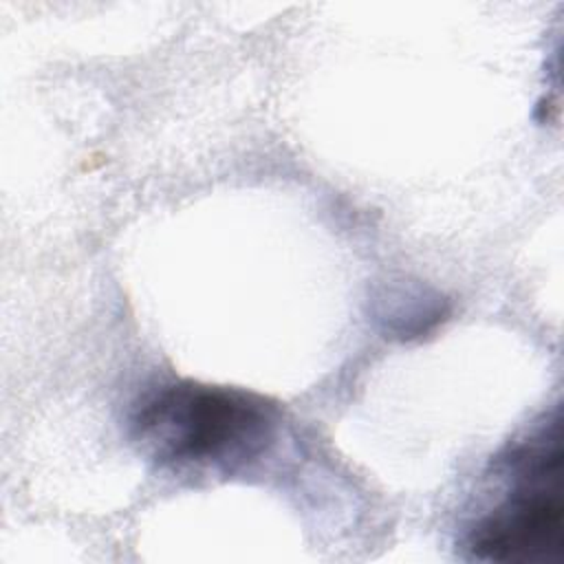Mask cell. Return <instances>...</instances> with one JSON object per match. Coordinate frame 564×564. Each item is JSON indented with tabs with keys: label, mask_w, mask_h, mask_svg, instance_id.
Segmentation results:
<instances>
[{
	"label": "cell",
	"mask_w": 564,
	"mask_h": 564,
	"mask_svg": "<svg viewBox=\"0 0 564 564\" xmlns=\"http://www.w3.org/2000/svg\"><path fill=\"white\" fill-rule=\"evenodd\" d=\"M130 427L159 465L234 471L269 447L275 410L253 392L178 381L148 394Z\"/></svg>",
	"instance_id": "6da1fadb"
},
{
	"label": "cell",
	"mask_w": 564,
	"mask_h": 564,
	"mask_svg": "<svg viewBox=\"0 0 564 564\" xmlns=\"http://www.w3.org/2000/svg\"><path fill=\"white\" fill-rule=\"evenodd\" d=\"M560 414L507 445L491 463L505 496L467 531L469 555L500 564H546L564 555Z\"/></svg>",
	"instance_id": "7a4b0ae2"
}]
</instances>
